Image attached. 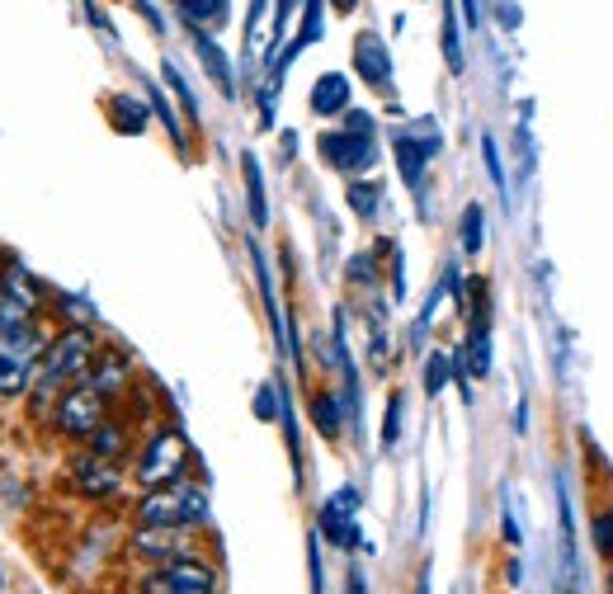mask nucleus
<instances>
[{
    "label": "nucleus",
    "instance_id": "nucleus-1",
    "mask_svg": "<svg viewBox=\"0 0 613 594\" xmlns=\"http://www.w3.org/2000/svg\"><path fill=\"white\" fill-rule=\"evenodd\" d=\"M95 359H99V349H95L91 326L62 330V336L43 349V363H39V373H33V392H39V406H43L47 396H57L62 388L81 382L85 373L95 369Z\"/></svg>",
    "mask_w": 613,
    "mask_h": 594
},
{
    "label": "nucleus",
    "instance_id": "nucleus-2",
    "mask_svg": "<svg viewBox=\"0 0 613 594\" xmlns=\"http://www.w3.org/2000/svg\"><path fill=\"white\" fill-rule=\"evenodd\" d=\"M43 336L33 321H6L0 326V396H20L33 388V373L43 363Z\"/></svg>",
    "mask_w": 613,
    "mask_h": 594
},
{
    "label": "nucleus",
    "instance_id": "nucleus-3",
    "mask_svg": "<svg viewBox=\"0 0 613 594\" xmlns=\"http://www.w3.org/2000/svg\"><path fill=\"white\" fill-rule=\"evenodd\" d=\"M137 519H142V529H194V523L208 519V491L184 481L156 486L137 505Z\"/></svg>",
    "mask_w": 613,
    "mask_h": 594
},
{
    "label": "nucleus",
    "instance_id": "nucleus-4",
    "mask_svg": "<svg viewBox=\"0 0 613 594\" xmlns=\"http://www.w3.org/2000/svg\"><path fill=\"white\" fill-rule=\"evenodd\" d=\"M392 151H397V170H401V180H406L411 189H420V180H425L430 161L444 151V132H440V124H434V118H411L406 128H397Z\"/></svg>",
    "mask_w": 613,
    "mask_h": 594
},
{
    "label": "nucleus",
    "instance_id": "nucleus-5",
    "mask_svg": "<svg viewBox=\"0 0 613 594\" xmlns=\"http://www.w3.org/2000/svg\"><path fill=\"white\" fill-rule=\"evenodd\" d=\"M184 463H189L184 434H180V429H161V434H156V439L147 444L142 463H137V481H142L147 491H156V486H170V481H180Z\"/></svg>",
    "mask_w": 613,
    "mask_h": 594
},
{
    "label": "nucleus",
    "instance_id": "nucleus-6",
    "mask_svg": "<svg viewBox=\"0 0 613 594\" xmlns=\"http://www.w3.org/2000/svg\"><path fill=\"white\" fill-rule=\"evenodd\" d=\"M317 147L326 156V166L340 170V174H349V180H359L363 170L378 166V137H363V132L340 128V132H321Z\"/></svg>",
    "mask_w": 613,
    "mask_h": 594
},
{
    "label": "nucleus",
    "instance_id": "nucleus-7",
    "mask_svg": "<svg viewBox=\"0 0 613 594\" xmlns=\"http://www.w3.org/2000/svg\"><path fill=\"white\" fill-rule=\"evenodd\" d=\"M99 425H104V392H95L91 382L66 388L57 401V429L72 434V439H91Z\"/></svg>",
    "mask_w": 613,
    "mask_h": 594
},
{
    "label": "nucleus",
    "instance_id": "nucleus-8",
    "mask_svg": "<svg viewBox=\"0 0 613 594\" xmlns=\"http://www.w3.org/2000/svg\"><path fill=\"white\" fill-rule=\"evenodd\" d=\"M142 594H213V566L194 562V556H175V562H161Z\"/></svg>",
    "mask_w": 613,
    "mask_h": 594
},
{
    "label": "nucleus",
    "instance_id": "nucleus-9",
    "mask_svg": "<svg viewBox=\"0 0 613 594\" xmlns=\"http://www.w3.org/2000/svg\"><path fill=\"white\" fill-rule=\"evenodd\" d=\"M321 533L336 548H355L359 543V491H355V486H340V491L321 505Z\"/></svg>",
    "mask_w": 613,
    "mask_h": 594
},
{
    "label": "nucleus",
    "instance_id": "nucleus-10",
    "mask_svg": "<svg viewBox=\"0 0 613 594\" xmlns=\"http://www.w3.org/2000/svg\"><path fill=\"white\" fill-rule=\"evenodd\" d=\"M355 72L363 85H373L378 95L392 91V47L378 33H359L355 39Z\"/></svg>",
    "mask_w": 613,
    "mask_h": 594
},
{
    "label": "nucleus",
    "instance_id": "nucleus-11",
    "mask_svg": "<svg viewBox=\"0 0 613 594\" xmlns=\"http://www.w3.org/2000/svg\"><path fill=\"white\" fill-rule=\"evenodd\" d=\"M76 486L85 496H114L118 491V467H114V458H104V453H81L76 458Z\"/></svg>",
    "mask_w": 613,
    "mask_h": 594
},
{
    "label": "nucleus",
    "instance_id": "nucleus-12",
    "mask_svg": "<svg viewBox=\"0 0 613 594\" xmlns=\"http://www.w3.org/2000/svg\"><path fill=\"white\" fill-rule=\"evenodd\" d=\"M349 95H355V85H349V76L326 72V76H317V85H311V114H317V118L349 114Z\"/></svg>",
    "mask_w": 613,
    "mask_h": 594
},
{
    "label": "nucleus",
    "instance_id": "nucleus-13",
    "mask_svg": "<svg viewBox=\"0 0 613 594\" xmlns=\"http://www.w3.org/2000/svg\"><path fill=\"white\" fill-rule=\"evenodd\" d=\"M194 52H199V62H203V72L218 81V91L232 99L236 95V76H232V62H226V52L218 47V39L208 29H194Z\"/></svg>",
    "mask_w": 613,
    "mask_h": 594
},
{
    "label": "nucleus",
    "instance_id": "nucleus-14",
    "mask_svg": "<svg viewBox=\"0 0 613 594\" xmlns=\"http://www.w3.org/2000/svg\"><path fill=\"white\" fill-rule=\"evenodd\" d=\"M175 14H180L189 29L218 33L226 20H232V0H175Z\"/></svg>",
    "mask_w": 613,
    "mask_h": 594
},
{
    "label": "nucleus",
    "instance_id": "nucleus-15",
    "mask_svg": "<svg viewBox=\"0 0 613 594\" xmlns=\"http://www.w3.org/2000/svg\"><path fill=\"white\" fill-rule=\"evenodd\" d=\"M241 174H245V203H251V222L269 226V203H265V174H260V161L251 151L241 156Z\"/></svg>",
    "mask_w": 613,
    "mask_h": 594
},
{
    "label": "nucleus",
    "instance_id": "nucleus-16",
    "mask_svg": "<svg viewBox=\"0 0 613 594\" xmlns=\"http://www.w3.org/2000/svg\"><path fill=\"white\" fill-rule=\"evenodd\" d=\"M137 552L175 562V556H184V529H142L137 533Z\"/></svg>",
    "mask_w": 613,
    "mask_h": 594
},
{
    "label": "nucleus",
    "instance_id": "nucleus-17",
    "mask_svg": "<svg viewBox=\"0 0 613 594\" xmlns=\"http://www.w3.org/2000/svg\"><path fill=\"white\" fill-rule=\"evenodd\" d=\"M109 114H114V128L118 132H142L147 118H151V104L133 99V95H114L109 99Z\"/></svg>",
    "mask_w": 613,
    "mask_h": 594
},
{
    "label": "nucleus",
    "instance_id": "nucleus-18",
    "mask_svg": "<svg viewBox=\"0 0 613 594\" xmlns=\"http://www.w3.org/2000/svg\"><path fill=\"white\" fill-rule=\"evenodd\" d=\"M123 382H128V359L123 354H104V359H95V369H91V388L95 392H118Z\"/></svg>",
    "mask_w": 613,
    "mask_h": 594
},
{
    "label": "nucleus",
    "instance_id": "nucleus-19",
    "mask_svg": "<svg viewBox=\"0 0 613 594\" xmlns=\"http://www.w3.org/2000/svg\"><path fill=\"white\" fill-rule=\"evenodd\" d=\"M486 246V208L482 203H467L463 208V251L467 255H482Z\"/></svg>",
    "mask_w": 613,
    "mask_h": 594
},
{
    "label": "nucleus",
    "instance_id": "nucleus-20",
    "mask_svg": "<svg viewBox=\"0 0 613 594\" xmlns=\"http://www.w3.org/2000/svg\"><path fill=\"white\" fill-rule=\"evenodd\" d=\"M378 194H382V189L373 180H349V208H355L359 218H368V222L378 218V203H382Z\"/></svg>",
    "mask_w": 613,
    "mask_h": 594
},
{
    "label": "nucleus",
    "instance_id": "nucleus-21",
    "mask_svg": "<svg viewBox=\"0 0 613 594\" xmlns=\"http://www.w3.org/2000/svg\"><path fill=\"white\" fill-rule=\"evenodd\" d=\"M453 382V354H444V349H434V354L425 359V392L440 396L444 388Z\"/></svg>",
    "mask_w": 613,
    "mask_h": 594
},
{
    "label": "nucleus",
    "instance_id": "nucleus-22",
    "mask_svg": "<svg viewBox=\"0 0 613 594\" xmlns=\"http://www.w3.org/2000/svg\"><path fill=\"white\" fill-rule=\"evenodd\" d=\"M311 421H317V429L326 434V439H336L340 434V401L330 392H321L317 401H311Z\"/></svg>",
    "mask_w": 613,
    "mask_h": 594
},
{
    "label": "nucleus",
    "instance_id": "nucleus-23",
    "mask_svg": "<svg viewBox=\"0 0 613 594\" xmlns=\"http://www.w3.org/2000/svg\"><path fill=\"white\" fill-rule=\"evenodd\" d=\"M147 104H151V114H156V118H161V124H166V132L175 137V147H184V132H180V118H175V109H170V104H166V95H161V91H156V85H147Z\"/></svg>",
    "mask_w": 613,
    "mask_h": 594
},
{
    "label": "nucleus",
    "instance_id": "nucleus-24",
    "mask_svg": "<svg viewBox=\"0 0 613 594\" xmlns=\"http://www.w3.org/2000/svg\"><path fill=\"white\" fill-rule=\"evenodd\" d=\"M161 72H166V85H170V91L184 99V114L199 124V99H194V91H189V81L180 76V66H175V62H161Z\"/></svg>",
    "mask_w": 613,
    "mask_h": 594
},
{
    "label": "nucleus",
    "instance_id": "nucleus-25",
    "mask_svg": "<svg viewBox=\"0 0 613 594\" xmlns=\"http://www.w3.org/2000/svg\"><path fill=\"white\" fill-rule=\"evenodd\" d=\"M444 62H448V72L458 76L463 72V43H458V24H453V10H444Z\"/></svg>",
    "mask_w": 613,
    "mask_h": 594
},
{
    "label": "nucleus",
    "instance_id": "nucleus-26",
    "mask_svg": "<svg viewBox=\"0 0 613 594\" xmlns=\"http://www.w3.org/2000/svg\"><path fill=\"white\" fill-rule=\"evenodd\" d=\"M482 156H486V174H490V184H496L500 189V194H505V161H500V142H496V137H482Z\"/></svg>",
    "mask_w": 613,
    "mask_h": 594
},
{
    "label": "nucleus",
    "instance_id": "nucleus-27",
    "mask_svg": "<svg viewBox=\"0 0 613 594\" xmlns=\"http://www.w3.org/2000/svg\"><path fill=\"white\" fill-rule=\"evenodd\" d=\"M401 411H406V401L392 392L388 396V421H382V448H397V439H401Z\"/></svg>",
    "mask_w": 613,
    "mask_h": 594
},
{
    "label": "nucleus",
    "instance_id": "nucleus-28",
    "mask_svg": "<svg viewBox=\"0 0 613 594\" xmlns=\"http://www.w3.org/2000/svg\"><path fill=\"white\" fill-rule=\"evenodd\" d=\"M594 548H600V556H613V510L594 519Z\"/></svg>",
    "mask_w": 613,
    "mask_h": 594
},
{
    "label": "nucleus",
    "instance_id": "nucleus-29",
    "mask_svg": "<svg viewBox=\"0 0 613 594\" xmlns=\"http://www.w3.org/2000/svg\"><path fill=\"white\" fill-rule=\"evenodd\" d=\"M345 128H349V132H363V137H378L373 114H363V109H349V114H345Z\"/></svg>",
    "mask_w": 613,
    "mask_h": 594
},
{
    "label": "nucleus",
    "instance_id": "nucleus-30",
    "mask_svg": "<svg viewBox=\"0 0 613 594\" xmlns=\"http://www.w3.org/2000/svg\"><path fill=\"white\" fill-rule=\"evenodd\" d=\"M255 415H260V421H274V388H260V396H255Z\"/></svg>",
    "mask_w": 613,
    "mask_h": 594
},
{
    "label": "nucleus",
    "instance_id": "nucleus-31",
    "mask_svg": "<svg viewBox=\"0 0 613 594\" xmlns=\"http://www.w3.org/2000/svg\"><path fill=\"white\" fill-rule=\"evenodd\" d=\"M458 6H463V20L477 29V24H482V0H458Z\"/></svg>",
    "mask_w": 613,
    "mask_h": 594
},
{
    "label": "nucleus",
    "instance_id": "nucleus-32",
    "mask_svg": "<svg viewBox=\"0 0 613 594\" xmlns=\"http://www.w3.org/2000/svg\"><path fill=\"white\" fill-rule=\"evenodd\" d=\"M137 10L147 14V24H151V29H166V20H161V14H156V6H151V0H137Z\"/></svg>",
    "mask_w": 613,
    "mask_h": 594
},
{
    "label": "nucleus",
    "instance_id": "nucleus-33",
    "mask_svg": "<svg viewBox=\"0 0 613 594\" xmlns=\"http://www.w3.org/2000/svg\"><path fill=\"white\" fill-rule=\"evenodd\" d=\"M330 6H336V10H340V14H355V10H359V6H363V0H330Z\"/></svg>",
    "mask_w": 613,
    "mask_h": 594
},
{
    "label": "nucleus",
    "instance_id": "nucleus-34",
    "mask_svg": "<svg viewBox=\"0 0 613 594\" xmlns=\"http://www.w3.org/2000/svg\"><path fill=\"white\" fill-rule=\"evenodd\" d=\"M349 594H363V575H359V571L349 575Z\"/></svg>",
    "mask_w": 613,
    "mask_h": 594
},
{
    "label": "nucleus",
    "instance_id": "nucleus-35",
    "mask_svg": "<svg viewBox=\"0 0 613 594\" xmlns=\"http://www.w3.org/2000/svg\"><path fill=\"white\" fill-rule=\"evenodd\" d=\"M415 594H430V575H420V585H415Z\"/></svg>",
    "mask_w": 613,
    "mask_h": 594
}]
</instances>
